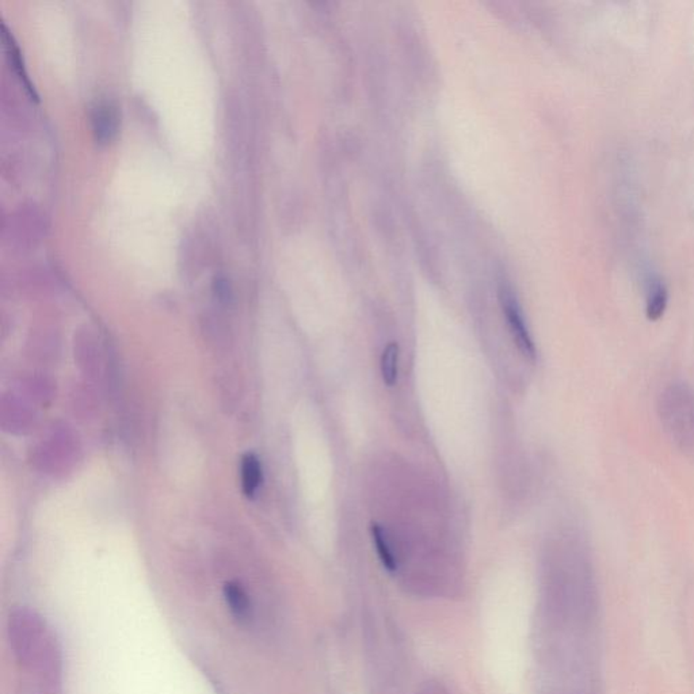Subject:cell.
Segmentation results:
<instances>
[{"mask_svg":"<svg viewBox=\"0 0 694 694\" xmlns=\"http://www.w3.org/2000/svg\"><path fill=\"white\" fill-rule=\"evenodd\" d=\"M656 409L670 441L694 460V389L685 383L669 384L659 395Z\"/></svg>","mask_w":694,"mask_h":694,"instance_id":"cell-1","label":"cell"},{"mask_svg":"<svg viewBox=\"0 0 694 694\" xmlns=\"http://www.w3.org/2000/svg\"><path fill=\"white\" fill-rule=\"evenodd\" d=\"M500 300H502L503 312H505L506 319H507L511 335H513L514 342H516L519 351L526 359H536V347H534V339H532L531 334H529L525 320H524L523 314H521V309H519L516 299H514L510 292L505 291L500 295Z\"/></svg>","mask_w":694,"mask_h":694,"instance_id":"cell-2","label":"cell"},{"mask_svg":"<svg viewBox=\"0 0 694 694\" xmlns=\"http://www.w3.org/2000/svg\"><path fill=\"white\" fill-rule=\"evenodd\" d=\"M224 598L228 611L239 624L246 625L253 620V603L242 585L238 582L225 584Z\"/></svg>","mask_w":694,"mask_h":694,"instance_id":"cell-3","label":"cell"},{"mask_svg":"<svg viewBox=\"0 0 694 694\" xmlns=\"http://www.w3.org/2000/svg\"><path fill=\"white\" fill-rule=\"evenodd\" d=\"M92 128L95 137L100 142H108L114 134H117L118 113L117 108L108 102H100L92 108Z\"/></svg>","mask_w":694,"mask_h":694,"instance_id":"cell-4","label":"cell"},{"mask_svg":"<svg viewBox=\"0 0 694 694\" xmlns=\"http://www.w3.org/2000/svg\"><path fill=\"white\" fill-rule=\"evenodd\" d=\"M262 483V467L258 457L247 453L242 460V486L246 497L253 498Z\"/></svg>","mask_w":694,"mask_h":694,"instance_id":"cell-5","label":"cell"},{"mask_svg":"<svg viewBox=\"0 0 694 694\" xmlns=\"http://www.w3.org/2000/svg\"><path fill=\"white\" fill-rule=\"evenodd\" d=\"M370 534H372L373 542H375L376 551H377L378 558H380L383 566L386 567L388 571H396L397 559L396 556H395L394 551H392L388 539H386V531H384L383 526L378 525L377 523H372V525H370Z\"/></svg>","mask_w":694,"mask_h":694,"instance_id":"cell-6","label":"cell"},{"mask_svg":"<svg viewBox=\"0 0 694 694\" xmlns=\"http://www.w3.org/2000/svg\"><path fill=\"white\" fill-rule=\"evenodd\" d=\"M397 361H399V344L392 342L384 349L381 356V375H383L384 383L388 386H395L396 383Z\"/></svg>","mask_w":694,"mask_h":694,"instance_id":"cell-7","label":"cell"},{"mask_svg":"<svg viewBox=\"0 0 694 694\" xmlns=\"http://www.w3.org/2000/svg\"><path fill=\"white\" fill-rule=\"evenodd\" d=\"M667 307L666 288L661 282H655L651 286L647 298L648 319L656 320L664 315Z\"/></svg>","mask_w":694,"mask_h":694,"instance_id":"cell-8","label":"cell"}]
</instances>
